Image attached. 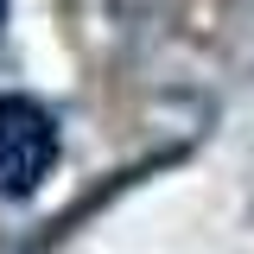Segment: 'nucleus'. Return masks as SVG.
Listing matches in <instances>:
<instances>
[{
    "label": "nucleus",
    "instance_id": "2",
    "mask_svg": "<svg viewBox=\"0 0 254 254\" xmlns=\"http://www.w3.org/2000/svg\"><path fill=\"white\" fill-rule=\"evenodd\" d=\"M0 26H6V0H0Z\"/></svg>",
    "mask_w": 254,
    "mask_h": 254
},
{
    "label": "nucleus",
    "instance_id": "1",
    "mask_svg": "<svg viewBox=\"0 0 254 254\" xmlns=\"http://www.w3.org/2000/svg\"><path fill=\"white\" fill-rule=\"evenodd\" d=\"M58 165V121L32 95H0V197H32Z\"/></svg>",
    "mask_w": 254,
    "mask_h": 254
}]
</instances>
